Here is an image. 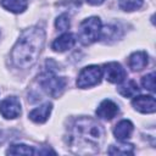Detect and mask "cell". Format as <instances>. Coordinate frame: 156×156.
<instances>
[{"label":"cell","mask_w":156,"mask_h":156,"mask_svg":"<svg viewBox=\"0 0 156 156\" xmlns=\"http://www.w3.org/2000/svg\"><path fill=\"white\" fill-rule=\"evenodd\" d=\"M105 130L91 117L77 118L69 128L67 144L77 154H94L104 141Z\"/></svg>","instance_id":"1"},{"label":"cell","mask_w":156,"mask_h":156,"mask_svg":"<svg viewBox=\"0 0 156 156\" xmlns=\"http://www.w3.org/2000/svg\"><path fill=\"white\" fill-rule=\"evenodd\" d=\"M44 41L45 32L41 28L32 27L23 30L11 51L13 65L18 68L32 67L41 52Z\"/></svg>","instance_id":"2"},{"label":"cell","mask_w":156,"mask_h":156,"mask_svg":"<svg viewBox=\"0 0 156 156\" xmlns=\"http://www.w3.org/2000/svg\"><path fill=\"white\" fill-rule=\"evenodd\" d=\"M101 21L99 17H89L80 22L78 28V39L83 45H89L100 39Z\"/></svg>","instance_id":"3"},{"label":"cell","mask_w":156,"mask_h":156,"mask_svg":"<svg viewBox=\"0 0 156 156\" xmlns=\"http://www.w3.org/2000/svg\"><path fill=\"white\" fill-rule=\"evenodd\" d=\"M67 80L65 77H57L52 72L45 73L40 79V85L45 90V93L52 98H58L65 88H66Z\"/></svg>","instance_id":"4"},{"label":"cell","mask_w":156,"mask_h":156,"mask_svg":"<svg viewBox=\"0 0 156 156\" xmlns=\"http://www.w3.org/2000/svg\"><path fill=\"white\" fill-rule=\"evenodd\" d=\"M102 78V68L96 65L87 66L84 67L77 78V87L85 89V88H91L96 84L100 83Z\"/></svg>","instance_id":"5"},{"label":"cell","mask_w":156,"mask_h":156,"mask_svg":"<svg viewBox=\"0 0 156 156\" xmlns=\"http://www.w3.org/2000/svg\"><path fill=\"white\" fill-rule=\"evenodd\" d=\"M102 76H105V78L110 83L119 84V83H122L126 79L127 72H126V69L118 62H108V63L104 65Z\"/></svg>","instance_id":"6"},{"label":"cell","mask_w":156,"mask_h":156,"mask_svg":"<svg viewBox=\"0 0 156 156\" xmlns=\"http://www.w3.org/2000/svg\"><path fill=\"white\" fill-rule=\"evenodd\" d=\"M0 113L7 119L17 118L21 115V102L16 96H9L0 102Z\"/></svg>","instance_id":"7"},{"label":"cell","mask_w":156,"mask_h":156,"mask_svg":"<svg viewBox=\"0 0 156 156\" xmlns=\"http://www.w3.org/2000/svg\"><path fill=\"white\" fill-rule=\"evenodd\" d=\"M132 105L136 111L141 113H154L156 110V101H155V98L151 95L134 96Z\"/></svg>","instance_id":"8"},{"label":"cell","mask_w":156,"mask_h":156,"mask_svg":"<svg viewBox=\"0 0 156 156\" xmlns=\"http://www.w3.org/2000/svg\"><path fill=\"white\" fill-rule=\"evenodd\" d=\"M117 113H118V106H117V104L113 102L112 100H108V99L104 100L99 105V107L96 108V116L99 118L106 119V121L112 119Z\"/></svg>","instance_id":"9"},{"label":"cell","mask_w":156,"mask_h":156,"mask_svg":"<svg viewBox=\"0 0 156 156\" xmlns=\"http://www.w3.org/2000/svg\"><path fill=\"white\" fill-rule=\"evenodd\" d=\"M76 44V39L74 35L71 33H63L62 35H60L58 38H56L51 45L52 50L57 51V52H63L67 51L69 49H72Z\"/></svg>","instance_id":"10"},{"label":"cell","mask_w":156,"mask_h":156,"mask_svg":"<svg viewBox=\"0 0 156 156\" xmlns=\"http://www.w3.org/2000/svg\"><path fill=\"white\" fill-rule=\"evenodd\" d=\"M133 129H134V126L130 121L128 119H122L119 121L116 126H115V129H113V134L116 136V139L123 141L128 138H130L132 133H133Z\"/></svg>","instance_id":"11"},{"label":"cell","mask_w":156,"mask_h":156,"mask_svg":"<svg viewBox=\"0 0 156 156\" xmlns=\"http://www.w3.org/2000/svg\"><path fill=\"white\" fill-rule=\"evenodd\" d=\"M51 108H52V105L50 102H46V104L32 110L29 112V118L35 123H44L49 118Z\"/></svg>","instance_id":"12"},{"label":"cell","mask_w":156,"mask_h":156,"mask_svg":"<svg viewBox=\"0 0 156 156\" xmlns=\"http://www.w3.org/2000/svg\"><path fill=\"white\" fill-rule=\"evenodd\" d=\"M147 65V54L145 51H135L128 58V66L132 71H141Z\"/></svg>","instance_id":"13"},{"label":"cell","mask_w":156,"mask_h":156,"mask_svg":"<svg viewBox=\"0 0 156 156\" xmlns=\"http://www.w3.org/2000/svg\"><path fill=\"white\" fill-rule=\"evenodd\" d=\"M1 6L13 13H21L27 9V0H0Z\"/></svg>","instance_id":"14"},{"label":"cell","mask_w":156,"mask_h":156,"mask_svg":"<svg viewBox=\"0 0 156 156\" xmlns=\"http://www.w3.org/2000/svg\"><path fill=\"white\" fill-rule=\"evenodd\" d=\"M138 91H139L138 84L132 79L118 87V93L124 98H132L135 94H138Z\"/></svg>","instance_id":"15"},{"label":"cell","mask_w":156,"mask_h":156,"mask_svg":"<svg viewBox=\"0 0 156 156\" xmlns=\"http://www.w3.org/2000/svg\"><path fill=\"white\" fill-rule=\"evenodd\" d=\"M6 154H10V155H34L37 152L32 146H28L24 144H13L7 149Z\"/></svg>","instance_id":"16"},{"label":"cell","mask_w":156,"mask_h":156,"mask_svg":"<svg viewBox=\"0 0 156 156\" xmlns=\"http://www.w3.org/2000/svg\"><path fill=\"white\" fill-rule=\"evenodd\" d=\"M110 155H133L134 147L130 144H118V145H111L107 150Z\"/></svg>","instance_id":"17"},{"label":"cell","mask_w":156,"mask_h":156,"mask_svg":"<svg viewBox=\"0 0 156 156\" xmlns=\"http://www.w3.org/2000/svg\"><path fill=\"white\" fill-rule=\"evenodd\" d=\"M118 2L124 11H134L143 5V0H118Z\"/></svg>","instance_id":"18"},{"label":"cell","mask_w":156,"mask_h":156,"mask_svg":"<svg viewBox=\"0 0 156 156\" xmlns=\"http://www.w3.org/2000/svg\"><path fill=\"white\" fill-rule=\"evenodd\" d=\"M69 24H71L69 23V17L66 13L60 15L56 18V21H55V26H56V28L58 30H66V29H68L69 28Z\"/></svg>","instance_id":"19"},{"label":"cell","mask_w":156,"mask_h":156,"mask_svg":"<svg viewBox=\"0 0 156 156\" xmlns=\"http://www.w3.org/2000/svg\"><path fill=\"white\" fill-rule=\"evenodd\" d=\"M141 84H143V87L145 89H147V90L154 93L155 91V73L151 72V73L144 76L141 78Z\"/></svg>","instance_id":"20"},{"label":"cell","mask_w":156,"mask_h":156,"mask_svg":"<svg viewBox=\"0 0 156 156\" xmlns=\"http://www.w3.org/2000/svg\"><path fill=\"white\" fill-rule=\"evenodd\" d=\"M88 4H90V5H101L105 0H85Z\"/></svg>","instance_id":"21"}]
</instances>
